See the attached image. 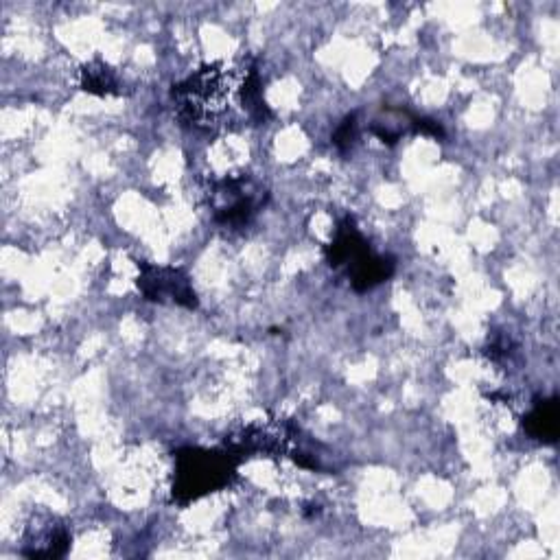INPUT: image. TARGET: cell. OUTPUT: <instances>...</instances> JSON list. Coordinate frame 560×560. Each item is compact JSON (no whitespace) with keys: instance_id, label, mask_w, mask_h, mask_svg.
I'll list each match as a JSON object with an SVG mask.
<instances>
[{"instance_id":"obj_12","label":"cell","mask_w":560,"mask_h":560,"mask_svg":"<svg viewBox=\"0 0 560 560\" xmlns=\"http://www.w3.org/2000/svg\"><path fill=\"white\" fill-rule=\"evenodd\" d=\"M359 138V123H357V114H348L346 119L337 127L333 134V145L342 151V154H348L350 149L355 147Z\"/></svg>"},{"instance_id":"obj_5","label":"cell","mask_w":560,"mask_h":560,"mask_svg":"<svg viewBox=\"0 0 560 560\" xmlns=\"http://www.w3.org/2000/svg\"><path fill=\"white\" fill-rule=\"evenodd\" d=\"M70 550V532L66 523L55 517H38L25 532L27 558H62Z\"/></svg>"},{"instance_id":"obj_13","label":"cell","mask_w":560,"mask_h":560,"mask_svg":"<svg viewBox=\"0 0 560 560\" xmlns=\"http://www.w3.org/2000/svg\"><path fill=\"white\" fill-rule=\"evenodd\" d=\"M515 342L510 340V335H493V340L486 346V355L493 361H506L515 355Z\"/></svg>"},{"instance_id":"obj_6","label":"cell","mask_w":560,"mask_h":560,"mask_svg":"<svg viewBox=\"0 0 560 560\" xmlns=\"http://www.w3.org/2000/svg\"><path fill=\"white\" fill-rule=\"evenodd\" d=\"M324 254L333 270H342V267H348L350 270L357 261L370 254L368 243L364 235L359 232L355 217H344L340 221V226L335 230V237L329 245H326Z\"/></svg>"},{"instance_id":"obj_1","label":"cell","mask_w":560,"mask_h":560,"mask_svg":"<svg viewBox=\"0 0 560 560\" xmlns=\"http://www.w3.org/2000/svg\"><path fill=\"white\" fill-rule=\"evenodd\" d=\"M230 92V75L221 66L208 64L175 84L171 99L182 123L210 132L224 125Z\"/></svg>"},{"instance_id":"obj_4","label":"cell","mask_w":560,"mask_h":560,"mask_svg":"<svg viewBox=\"0 0 560 560\" xmlns=\"http://www.w3.org/2000/svg\"><path fill=\"white\" fill-rule=\"evenodd\" d=\"M138 280L136 285L140 294L145 296L149 302H173L184 309H197L200 300H197L195 289L191 285V278L186 276L182 270L175 267H162V265H151L147 261H138Z\"/></svg>"},{"instance_id":"obj_11","label":"cell","mask_w":560,"mask_h":560,"mask_svg":"<svg viewBox=\"0 0 560 560\" xmlns=\"http://www.w3.org/2000/svg\"><path fill=\"white\" fill-rule=\"evenodd\" d=\"M403 116H405L403 112H390V116H385V121L377 119L375 123H372L370 130L379 140H383V143L394 145L396 140L403 136L405 127L412 125V123H403Z\"/></svg>"},{"instance_id":"obj_7","label":"cell","mask_w":560,"mask_h":560,"mask_svg":"<svg viewBox=\"0 0 560 560\" xmlns=\"http://www.w3.org/2000/svg\"><path fill=\"white\" fill-rule=\"evenodd\" d=\"M394 270L396 263L392 256H377L370 252L348 270L350 285H353L355 291L375 289L377 285L385 283L394 274Z\"/></svg>"},{"instance_id":"obj_8","label":"cell","mask_w":560,"mask_h":560,"mask_svg":"<svg viewBox=\"0 0 560 560\" xmlns=\"http://www.w3.org/2000/svg\"><path fill=\"white\" fill-rule=\"evenodd\" d=\"M523 429L528 436L539 442H556L558 440V399H547L536 403L530 414L523 418Z\"/></svg>"},{"instance_id":"obj_3","label":"cell","mask_w":560,"mask_h":560,"mask_svg":"<svg viewBox=\"0 0 560 560\" xmlns=\"http://www.w3.org/2000/svg\"><path fill=\"white\" fill-rule=\"evenodd\" d=\"M267 193L250 175H228L208 186V204L219 226L243 228L265 204Z\"/></svg>"},{"instance_id":"obj_10","label":"cell","mask_w":560,"mask_h":560,"mask_svg":"<svg viewBox=\"0 0 560 560\" xmlns=\"http://www.w3.org/2000/svg\"><path fill=\"white\" fill-rule=\"evenodd\" d=\"M239 97L243 103V110L248 112V116L254 123H267L272 119V112H270V108H267L265 97H263L259 68H256L254 64H250L248 70H245L243 81L239 86Z\"/></svg>"},{"instance_id":"obj_14","label":"cell","mask_w":560,"mask_h":560,"mask_svg":"<svg viewBox=\"0 0 560 560\" xmlns=\"http://www.w3.org/2000/svg\"><path fill=\"white\" fill-rule=\"evenodd\" d=\"M412 127L416 134H423V136H431V138H445V130H442V125L434 119H416L412 121Z\"/></svg>"},{"instance_id":"obj_2","label":"cell","mask_w":560,"mask_h":560,"mask_svg":"<svg viewBox=\"0 0 560 560\" xmlns=\"http://www.w3.org/2000/svg\"><path fill=\"white\" fill-rule=\"evenodd\" d=\"M241 458L226 449H180L175 453V477L171 495L180 506L226 488L237 477Z\"/></svg>"},{"instance_id":"obj_9","label":"cell","mask_w":560,"mask_h":560,"mask_svg":"<svg viewBox=\"0 0 560 560\" xmlns=\"http://www.w3.org/2000/svg\"><path fill=\"white\" fill-rule=\"evenodd\" d=\"M79 88L97 97L121 95V79L108 64L90 62L79 70Z\"/></svg>"}]
</instances>
